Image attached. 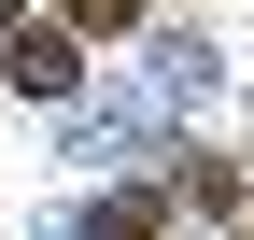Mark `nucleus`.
<instances>
[{
	"mask_svg": "<svg viewBox=\"0 0 254 240\" xmlns=\"http://www.w3.org/2000/svg\"><path fill=\"white\" fill-rule=\"evenodd\" d=\"M0 71H14L28 99H71V85H85V57H71V28H14V43H0Z\"/></svg>",
	"mask_w": 254,
	"mask_h": 240,
	"instance_id": "nucleus-1",
	"label": "nucleus"
},
{
	"mask_svg": "<svg viewBox=\"0 0 254 240\" xmlns=\"http://www.w3.org/2000/svg\"><path fill=\"white\" fill-rule=\"evenodd\" d=\"M57 28H71V43H127V28H141V0H57Z\"/></svg>",
	"mask_w": 254,
	"mask_h": 240,
	"instance_id": "nucleus-2",
	"label": "nucleus"
},
{
	"mask_svg": "<svg viewBox=\"0 0 254 240\" xmlns=\"http://www.w3.org/2000/svg\"><path fill=\"white\" fill-rule=\"evenodd\" d=\"M99 240H155V184H113L99 198Z\"/></svg>",
	"mask_w": 254,
	"mask_h": 240,
	"instance_id": "nucleus-4",
	"label": "nucleus"
},
{
	"mask_svg": "<svg viewBox=\"0 0 254 240\" xmlns=\"http://www.w3.org/2000/svg\"><path fill=\"white\" fill-rule=\"evenodd\" d=\"M0 43H14V0H0Z\"/></svg>",
	"mask_w": 254,
	"mask_h": 240,
	"instance_id": "nucleus-5",
	"label": "nucleus"
},
{
	"mask_svg": "<svg viewBox=\"0 0 254 240\" xmlns=\"http://www.w3.org/2000/svg\"><path fill=\"white\" fill-rule=\"evenodd\" d=\"M170 184H184V198H198V212H240V170H226V156H184V170H170Z\"/></svg>",
	"mask_w": 254,
	"mask_h": 240,
	"instance_id": "nucleus-3",
	"label": "nucleus"
}]
</instances>
